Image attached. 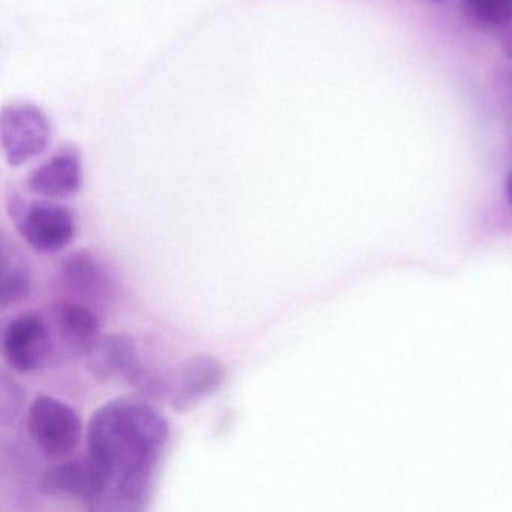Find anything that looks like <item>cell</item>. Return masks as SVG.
Returning a JSON list of instances; mask_svg holds the SVG:
<instances>
[{
  "instance_id": "obj_1",
  "label": "cell",
  "mask_w": 512,
  "mask_h": 512,
  "mask_svg": "<svg viewBox=\"0 0 512 512\" xmlns=\"http://www.w3.org/2000/svg\"><path fill=\"white\" fill-rule=\"evenodd\" d=\"M86 437L106 473L107 493L125 505L142 502L169 442L166 418L143 401L119 398L95 410Z\"/></svg>"
},
{
  "instance_id": "obj_14",
  "label": "cell",
  "mask_w": 512,
  "mask_h": 512,
  "mask_svg": "<svg viewBox=\"0 0 512 512\" xmlns=\"http://www.w3.org/2000/svg\"><path fill=\"white\" fill-rule=\"evenodd\" d=\"M506 197L512 205V170L509 172L508 179H506Z\"/></svg>"
},
{
  "instance_id": "obj_6",
  "label": "cell",
  "mask_w": 512,
  "mask_h": 512,
  "mask_svg": "<svg viewBox=\"0 0 512 512\" xmlns=\"http://www.w3.org/2000/svg\"><path fill=\"white\" fill-rule=\"evenodd\" d=\"M41 490L50 496L97 502L106 496L109 481L100 464L88 452L50 467L41 479Z\"/></svg>"
},
{
  "instance_id": "obj_7",
  "label": "cell",
  "mask_w": 512,
  "mask_h": 512,
  "mask_svg": "<svg viewBox=\"0 0 512 512\" xmlns=\"http://www.w3.org/2000/svg\"><path fill=\"white\" fill-rule=\"evenodd\" d=\"M83 185L82 155L73 145L62 146L28 176V188L44 199L76 196Z\"/></svg>"
},
{
  "instance_id": "obj_11",
  "label": "cell",
  "mask_w": 512,
  "mask_h": 512,
  "mask_svg": "<svg viewBox=\"0 0 512 512\" xmlns=\"http://www.w3.org/2000/svg\"><path fill=\"white\" fill-rule=\"evenodd\" d=\"M59 280L68 292L88 301L107 299L113 290L106 266L88 250L77 251L64 260Z\"/></svg>"
},
{
  "instance_id": "obj_3",
  "label": "cell",
  "mask_w": 512,
  "mask_h": 512,
  "mask_svg": "<svg viewBox=\"0 0 512 512\" xmlns=\"http://www.w3.org/2000/svg\"><path fill=\"white\" fill-rule=\"evenodd\" d=\"M52 142V124L31 103H11L0 115V145L11 167H20L46 152Z\"/></svg>"
},
{
  "instance_id": "obj_2",
  "label": "cell",
  "mask_w": 512,
  "mask_h": 512,
  "mask_svg": "<svg viewBox=\"0 0 512 512\" xmlns=\"http://www.w3.org/2000/svg\"><path fill=\"white\" fill-rule=\"evenodd\" d=\"M14 217L20 235L37 253H61L76 238V214L55 200L17 203Z\"/></svg>"
},
{
  "instance_id": "obj_10",
  "label": "cell",
  "mask_w": 512,
  "mask_h": 512,
  "mask_svg": "<svg viewBox=\"0 0 512 512\" xmlns=\"http://www.w3.org/2000/svg\"><path fill=\"white\" fill-rule=\"evenodd\" d=\"M52 326L62 346L79 355H88L101 338L100 314L76 299L58 302L52 308Z\"/></svg>"
},
{
  "instance_id": "obj_4",
  "label": "cell",
  "mask_w": 512,
  "mask_h": 512,
  "mask_svg": "<svg viewBox=\"0 0 512 512\" xmlns=\"http://www.w3.org/2000/svg\"><path fill=\"white\" fill-rule=\"evenodd\" d=\"M28 427L35 445L47 457L59 458L76 451L83 437L79 413L65 401L41 395L32 401Z\"/></svg>"
},
{
  "instance_id": "obj_12",
  "label": "cell",
  "mask_w": 512,
  "mask_h": 512,
  "mask_svg": "<svg viewBox=\"0 0 512 512\" xmlns=\"http://www.w3.org/2000/svg\"><path fill=\"white\" fill-rule=\"evenodd\" d=\"M31 287L28 263L16 250H10L4 241L0 266V307L8 308L25 301L31 293Z\"/></svg>"
},
{
  "instance_id": "obj_8",
  "label": "cell",
  "mask_w": 512,
  "mask_h": 512,
  "mask_svg": "<svg viewBox=\"0 0 512 512\" xmlns=\"http://www.w3.org/2000/svg\"><path fill=\"white\" fill-rule=\"evenodd\" d=\"M223 362L211 355H197L182 364L173 386L172 407L184 413L214 395L226 382Z\"/></svg>"
},
{
  "instance_id": "obj_9",
  "label": "cell",
  "mask_w": 512,
  "mask_h": 512,
  "mask_svg": "<svg viewBox=\"0 0 512 512\" xmlns=\"http://www.w3.org/2000/svg\"><path fill=\"white\" fill-rule=\"evenodd\" d=\"M89 355V370L100 380L125 379L145 382L140 352L136 341L125 334L101 337Z\"/></svg>"
},
{
  "instance_id": "obj_13",
  "label": "cell",
  "mask_w": 512,
  "mask_h": 512,
  "mask_svg": "<svg viewBox=\"0 0 512 512\" xmlns=\"http://www.w3.org/2000/svg\"><path fill=\"white\" fill-rule=\"evenodd\" d=\"M470 14L490 26L512 23V0H466Z\"/></svg>"
},
{
  "instance_id": "obj_5",
  "label": "cell",
  "mask_w": 512,
  "mask_h": 512,
  "mask_svg": "<svg viewBox=\"0 0 512 512\" xmlns=\"http://www.w3.org/2000/svg\"><path fill=\"white\" fill-rule=\"evenodd\" d=\"M49 323L37 313L14 317L2 331V355L16 373H35L46 364L52 349Z\"/></svg>"
}]
</instances>
